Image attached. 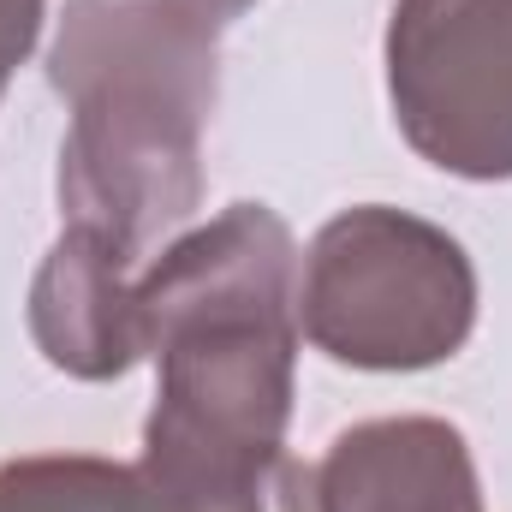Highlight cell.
Listing matches in <instances>:
<instances>
[{"mask_svg": "<svg viewBox=\"0 0 512 512\" xmlns=\"http://www.w3.org/2000/svg\"><path fill=\"white\" fill-rule=\"evenodd\" d=\"M215 24L191 0H72L60 18L48 66L72 102L60 209L131 262L197 209V143L221 66Z\"/></svg>", "mask_w": 512, "mask_h": 512, "instance_id": "6da1fadb", "label": "cell"}, {"mask_svg": "<svg viewBox=\"0 0 512 512\" xmlns=\"http://www.w3.org/2000/svg\"><path fill=\"white\" fill-rule=\"evenodd\" d=\"M298 245L262 203H233L137 280V334L161 370L143 435L268 453L286 447L298 358Z\"/></svg>", "mask_w": 512, "mask_h": 512, "instance_id": "7a4b0ae2", "label": "cell"}, {"mask_svg": "<svg viewBox=\"0 0 512 512\" xmlns=\"http://www.w3.org/2000/svg\"><path fill=\"white\" fill-rule=\"evenodd\" d=\"M477 274L459 239L405 209L334 215L298 268V328L352 370H423L465 346Z\"/></svg>", "mask_w": 512, "mask_h": 512, "instance_id": "3957f363", "label": "cell"}, {"mask_svg": "<svg viewBox=\"0 0 512 512\" xmlns=\"http://www.w3.org/2000/svg\"><path fill=\"white\" fill-rule=\"evenodd\" d=\"M387 90L423 161L459 179H512V0H399Z\"/></svg>", "mask_w": 512, "mask_h": 512, "instance_id": "277c9868", "label": "cell"}, {"mask_svg": "<svg viewBox=\"0 0 512 512\" xmlns=\"http://www.w3.org/2000/svg\"><path fill=\"white\" fill-rule=\"evenodd\" d=\"M316 501L322 512H483L471 447L441 417H376L334 435Z\"/></svg>", "mask_w": 512, "mask_h": 512, "instance_id": "5b68a950", "label": "cell"}, {"mask_svg": "<svg viewBox=\"0 0 512 512\" xmlns=\"http://www.w3.org/2000/svg\"><path fill=\"white\" fill-rule=\"evenodd\" d=\"M131 268L137 262L120 256L108 239L66 227V239L48 251L36 286H30V334L54 370L108 382L143 358Z\"/></svg>", "mask_w": 512, "mask_h": 512, "instance_id": "8992f818", "label": "cell"}, {"mask_svg": "<svg viewBox=\"0 0 512 512\" xmlns=\"http://www.w3.org/2000/svg\"><path fill=\"white\" fill-rule=\"evenodd\" d=\"M131 512H322L316 471L286 447L221 453L143 435L131 465Z\"/></svg>", "mask_w": 512, "mask_h": 512, "instance_id": "52a82bcc", "label": "cell"}, {"mask_svg": "<svg viewBox=\"0 0 512 512\" xmlns=\"http://www.w3.org/2000/svg\"><path fill=\"white\" fill-rule=\"evenodd\" d=\"M0 512H131V465L36 453L0 465Z\"/></svg>", "mask_w": 512, "mask_h": 512, "instance_id": "ba28073f", "label": "cell"}, {"mask_svg": "<svg viewBox=\"0 0 512 512\" xmlns=\"http://www.w3.org/2000/svg\"><path fill=\"white\" fill-rule=\"evenodd\" d=\"M36 30H42V0H0V90L36 48Z\"/></svg>", "mask_w": 512, "mask_h": 512, "instance_id": "9c48e42d", "label": "cell"}, {"mask_svg": "<svg viewBox=\"0 0 512 512\" xmlns=\"http://www.w3.org/2000/svg\"><path fill=\"white\" fill-rule=\"evenodd\" d=\"M191 6H203V12H215V18H233V12H245L251 0H191Z\"/></svg>", "mask_w": 512, "mask_h": 512, "instance_id": "30bf717a", "label": "cell"}]
</instances>
